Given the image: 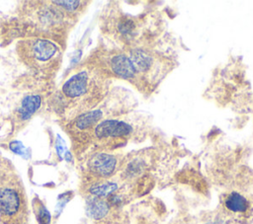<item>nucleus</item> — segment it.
I'll return each mask as SVG.
<instances>
[{
	"label": "nucleus",
	"instance_id": "f257e3e1",
	"mask_svg": "<svg viewBox=\"0 0 253 224\" xmlns=\"http://www.w3.org/2000/svg\"><path fill=\"white\" fill-rule=\"evenodd\" d=\"M17 54L26 67L45 78L56 73L62 57L59 44L43 37L21 38L17 42Z\"/></svg>",
	"mask_w": 253,
	"mask_h": 224
},
{
	"label": "nucleus",
	"instance_id": "f03ea898",
	"mask_svg": "<svg viewBox=\"0 0 253 224\" xmlns=\"http://www.w3.org/2000/svg\"><path fill=\"white\" fill-rule=\"evenodd\" d=\"M62 109L87 112L91 109L100 95L99 82L95 71L83 69L70 76L61 87Z\"/></svg>",
	"mask_w": 253,
	"mask_h": 224
},
{
	"label": "nucleus",
	"instance_id": "7ed1b4c3",
	"mask_svg": "<svg viewBox=\"0 0 253 224\" xmlns=\"http://www.w3.org/2000/svg\"><path fill=\"white\" fill-rule=\"evenodd\" d=\"M25 209L24 194L15 182L0 181V217L4 221L15 219Z\"/></svg>",
	"mask_w": 253,
	"mask_h": 224
},
{
	"label": "nucleus",
	"instance_id": "20e7f679",
	"mask_svg": "<svg viewBox=\"0 0 253 224\" xmlns=\"http://www.w3.org/2000/svg\"><path fill=\"white\" fill-rule=\"evenodd\" d=\"M92 131L97 140H107L127 136L133 131V127L124 120L105 119L100 121Z\"/></svg>",
	"mask_w": 253,
	"mask_h": 224
},
{
	"label": "nucleus",
	"instance_id": "39448f33",
	"mask_svg": "<svg viewBox=\"0 0 253 224\" xmlns=\"http://www.w3.org/2000/svg\"><path fill=\"white\" fill-rule=\"evenodd\" d=\"M117 165L118 160L116 156L108 153H97L88 161L89 171L99 178L112 176L117 169Z\"/></svg>",
	"mask_w": 253,
	"mask_h": 224
},
{
	"label": "nucleus",
	"instance_id": "423d86ee",
	"mask_svg": "<svg viewBox=\"0 0 253 224\" xmlns=\"http://www.w3.org/2000/svg\"><path fill=\"white\" fill-rule=\"evenodd\" d=\"M109 66L115 75L125 80L133 82L139 76L129 56L125 53L114 54L110 58Z\"/></svg>",
	"mask_w": 253,
	"mask_h": 224
},
{
	"label": "nucleus",
	"instance_id": "0eeeda50",
	"mask_svg": "<svg viewBox=\"0 0 253 224\" xmlns=\"http://www.w3.org/2000/svg\"><path fill=\"white\" fill-rule=\"evenodd\" d=\"M128 56L139 75L150 76L151 73H155L157 61L151 53L145 51L144 49L136 48L131 50Z\"/></svg>",
	"mask_w": 253,
	"mask_h": 224
},
{
	"label": "nucleus",
	"instance_id": "6e6552de",
	"mask_svg": "<svg viewBox=\"0 0 253 224\" xmlns=\"http://www.w3.org/2000/svg\"><path fill=\"white\" fill-rule=\"evenodd\" d=\"M42 96L37 93L26 95L16 110V118L20 122L28 120L34 113L38 112L42 105Z\"/></svg>",
	"mask_w": 253,
	"mask_h": 224
},
{
	"label": "nucleus",
	"instance_id": "1a4fd4ad",
	"mask_svg": "<svg viewBox=\"0 0 253 224\" xmlns=\"http://www.w3.org/2000/svg\"><path fill=\"white\" fill-rule=\"evenodd\" d=\"M110 211V204L102 198L91 196L86 201L87 215L94 220L105 218Z\"/></svg>",
	"mask_w": 253,
	"mask_h": 224
},
{
	"label": "nucleus",
	"instance_id": "9d476101",
	"mask_svg": "<svg viewBox=\"0 0 253 224\" xmlns=\"http://www.w3.org/2000/svg\"><path fill=\"white\" fill-rule=\"evenodd\" d=\"M224 206L232 213H244L249 208V201L239 192L232 191L226 196Z\"/></svg>",
	"mask_w": 253,
	"mask_h": 224
},
{
	"label": "nucleus",
	"instance_id": "9b49d317",
	"mask_svg": "<svg viewBox=\"0 0 253 224\" xmlns=\"http://www.w3.org/2000/svg\"><path fill=\"white\" fill-rule=\"evenodd\" d=\"M118 189V185L115 182H102L93 184L89 187V193L92 196L103 198L109 197Z\"/></svg>",
	"mask_w": 253,
	"mask_h": 224
},
{
	"label": "nucleus",
	"instance_id": "f8f14e48",
	"mask_svg": "<svg viewBox=\"0 0 253 224\" xmlns=\"http://www.w3.org/2000/svg\"><path fill=\"white\" fill-rule=\"evenodd\" d=\"M34 211L39 224H50V213L41 200L34 201Z\"/></svg>",
	"mask_w": 253,
	"mask_h": 224
},
{
	"label": "nucleus",
	"instance_id": "ddd939ff",
	"mask_svg": "<svg viewBox=\"0 0 253 224\" xmlns=\"http://www.w3.org/2000/svg\"><path fill=\"white\" fill-rule=\"evenodd\" d=\"M135 26L134 23L131 20H123L118 25V30L122 35H127L130 34L134 30Z\"/></svg>",
	"mask_w": 253,
	"mask_h": 224
},
{
	"label": "nucleus",
	"instance_id": "4468645a",
	"mask_svg": "<svg viewBox=\"0 0 253 224\" xmlns=\"http://www.w3.org/2000/svg\"><path fill=\"white\" fill-rule=\"evenodd\" d=\"M143 169V165L140 161H132L126 168V175L128 177H134L138 175Z\"/></svg>",
	"mask_w": 253,
	"mask_h": 224
},
{
	"label": "nucleus",
	"instance_id": "2eb2a0df",
	"mask_svg": "<svg viewBox=\"0 0 253 224\" xmlns=\"http://www.w3.org/2000/svg\"><path fill=\"white\" fill-rule=\"evenodd\" d=\"M9 146H10V149L16 154L22 155L24 153V145L19 141H13L10 143Z\"/></svg>",
	"mask_w": 253,
	"mask_h": 224
},
{
	"label": "nucleus",
	"instance_id": "dca6fc26",
	"mask_svg": "<svg viewBox=\"0 0 253 224\" xmlns=\"http://www.w3.org/2000/svg\"><path fill=\"white\" fill-rule=\"evenodd\" d=\"M209 224H226V223H224L222 221H216V222H211V223H209Z\"/></svg>",
	"mask_w": 253,
	"mask_h": 224
}]
</instances>
